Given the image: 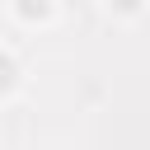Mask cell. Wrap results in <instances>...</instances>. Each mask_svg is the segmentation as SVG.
Instances as JSON below:
<instances>
[{
    "label": "cell",
    "mask_w": 150,
    "mask_h": 150,
    "mask_svg": "<svg viewBox=\"0 0 150 150\" xmlns=\"http://www.w3.org/2000/svg\"><path fill=\"white\" fill-rule=\"evenodd\" d=\"M14 84H19V66H14V56L0 52V94H9Z\"/></svg>",
    "instance_id": "obj_1"
},
{
    "label": "cell",
    "mask_w": 150,
    "mask_h": 150,
    "mask_svg": "<svg viewBox=\"0 0 150 150\" xmlns=\"http://www.w3.org/2000/svg\"><path fill=\"white\" fill-rule=\"evenodd\" d=\"M108 5H112L117 14H136V0H108Z\"/></svg>",
    "instance_id": "obj_2"
}]
</instances>
